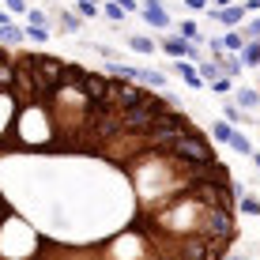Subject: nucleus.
I'll use <instances>...</instances> for the list:
<instances>
[{"mask_svg": "<svg viewBox=\"0 0 260 260\" xmlns=\"http://www.w3.org/2000/svg\"><path fill=\"white\" fill-rule=\"evenodd\" d=\"M49 19H46V12H38V8H34V12H30V23H26V26H46Z\"/></svg>", "mask_w": 260, "mask_h": 260, "instance_id": "5701e85b", "label": "nucleus"}, {"mask_svg": "<svg viewBox=\"0 0 260 260\" xmlns=\"http://www.w3.org/2000/svg\"><path fill=\"white\" fill-rule=\"evenodd\" d=\"M8 8H12V12H26V0H4Z\"/></svg>", "mask_w": 260, "mask_h": 260, "instance_id": "a878e982", "label": "nucleus"}, {"mask_svg": "<svg viewBox=\"0 0 260 260\" xmlns=\"http://www.w3.org/2000/svg\"><path fill=\"white\" fill-rule=\"evenodd\" d=\"M185 8H189V12H204V8H208V0H185Z\"/></svg>", "mask_w": 260, "mask_h": 260, "instance_id": "b1692460", "label": "nucleus"}, {"mask_svg": "<svg viewBox=\"0 0 260 260\" xmlns=\"http://www.w3.org/2000/svg\"><path fill=\"white\" fill-rule=\"evenodd\" d=\"M60 26H64V30H72V34H76L79 26H83V19H79V15H72V12H60Z\"/></svg>", "mask_w": 260, "mask_h": 260, "instance_id": "6ab92c4d", "label": "nucleus"}, {"mask_svg": "<svg viewBox=\"0 0 260 260\" xmlns=\"http://www.w3.org/2000/svg\"><path fill=\"white\" fill-rule=\"evenodd\" d=\"M128 49H136V53H143V57H155L158 42L151 38V34H128Z\"/></svg>", "mask_w": 260, "mask_h": 260, "instance_id": "0eeeda50", "label": "nucleus"}, {"mask_svg": "<svg viewBox=\"0 0 260 260\" xmlns=\"http://www.w3.org/2000/svg\"><path fill=\"white\" fill-rule=\"evenodd\" d=\"M222 121H230V124H245V110H238V106H222Z\"/></svg>", "mask_w": 260, "mask_h": 260, "instance_id": "f3484780", "label": "nucleus"}, {"mask_svg": "<svg viewBox=\"0 0 260 260\" xmlns=\"http://www.w3.org/2000/svg\"><path fill=\"white\" fill-rule=\"evenodd\" d=\"M117 4L124 8V12H140V4H136V0H117Z\"/></svg>", "mask_w": 260, "mask_h": 260, "instance_id": "bb28decb", "label": "nucleus"}, {"mask_svg": "<svg viewBox=\"0 0 260 260\" xmlns=\"http://www.w3.org/2000/svg\"><path fill=\"white\" fill-rule=\"evenodd\" d=\"M162 49H166L170 60H200L196 42H185V38H177V34H166V38H162Z\"/></svg>", "mask_w": 260, "mask_h": 260, "instance_id": "f03ea898", "label": "nucleus"}, {"mask_svg": "<svg viewBox=\"0 0 260 260\" xmlns=\"http://www.w3.org/2000/svg\"><path fill=\"white\" fill-rule=\"evenodd\" d=\"M234 132H238V128H234L230 121H215V124H211V140H215V143H226V147H230V140H234Z\"/></svg>", "mask_w": 260, "mask_h": 260, "instance_id": "6e6552de", "label": "nucleus"}, {"mask_svg": "<svg viewBox=\"0 0 260 260\" xmlns=\"http://www.w3.org/2000/svg\"><path fill=\"white\" fill-rule=\"evenodd\" d=\"M230 87H234V83H230V79H226V76H222V79H215V83H211V91H215V94H226V91H230Z\"/></svg>", "mask_w": 260, "mask_h": 260, "instance_id": "4be33fe9", "label": "nucleus"}, {"mask_svg": "<svg viewBox=\"0 0 260 260\" xmlns=\"http://www.w3.org/2000/svg\"><path fill=\"white\" fill-rule=\"evenodd\" d=\"M241 34H245V42H260V15H253V19L245 23V30H241Z\"/></svg>", "mask_w": 260, "mask_h": 260, "instance_id": "a211bd4d", "label": "nucleus"}, {"mask_svg": "<svg viewBox=\"0 0 260 260\" xmlns=\"http://www.w3.org/2000/svg\"><path fill=\"white\" fill-rule=\"evenodd\" d=\"M238 211L241 215H253V219H260V200H256V196H241V200H238Z\"/></svg>", "mask_w": 260, "mask_h": 260, "instance_id": "4468645a", "label": "nucleus"}, {"mask_svg": "<svg viewBox=\"0 0 260 260\" xmlns=\"http://www.w3.org/2000/svg\"><path fill=\"white\" fill-rule=\"evenodd\" d=\"M140 15H143V23H151L155 30H170V15H166V8H162V0H143V8H140Z\"/></svg>", "mask_w": 260, "mask_h": 260, "instance_id": "7ed1b4c3", "label": "nucleus"}, {"mask_svg": "<svg viewBox=\"0 0 260 260\" xmlns=\"http://www.w3.org/2000/svg\"><path fill=\"white\" fill-rule=\"evenodd\" d=\"M215 8H234V4H230V0H215Z\"/></svg>", "mask_w": 260, "mask_h": 260, "instance_id": "cd10ccee", "label": "nucleus"}, {"mask_svg": "<svg viewBox=\"0 0 260 260\" xmlns=\"http://www.w3.org/2000/svg\"><path fill=\"white\" fill-rule=\"evenodd\" d=\"M87 83V79H83ZM0 87V260H226L241 185L174 98L113 76Z\"/></svg>", "mask_w": 260, "mask_h": 260, "instance_id": "f257e3e1", "label": "nucleus"}, {"mask_svg": "<svg viewBox=\"0 0 260 260\" xmlns=\"http://www.w3.org/2000/svg\"><path fill=\"white\" fill-rule=\"evenodd\" d=\"M260 106V91L256 87H241L238 91V110H256Z\"/></svg>", "mask_w": 260, "mask_h": 260, "instance_id": "1a4fd4ad", "label": "nucleus"}, {"mask_svg": "<svg viewBox=\"0 0 260 260\" xmlns=\"http://www.w3.org/2000/svg\"><path fill=\"white\" fill-rule=\"evenodd\" d=\"M208 15L215 23H222V26H238L241 19H245V8H241V4H234V8H211Z\"/></svg>", "mask_w": 260, "mask_h": 260, "instance_id": "39448f33", "label": "nucleus"}, {"mask_svg": "<svg viewBox=\"0 0 260 260\" xmlns=\"http://www.w3.org/2000/svg\"><path fill=\"white\" fill-rule=\"evenodd\" d=\"M136 83L151 87V91H158V94L166 91V76H162V72H155V68H140L136 72Z\"/></svg>", "mask_w": 260, "mask_h": 260, "instance_id": "423d86ee", "label": "nucleus"}, {"mask_svg": "<svg viewBox=\"0 0 260 260\" xmlns=\"http://www.w3.org/2000/svg\"><path fill=\"white\" fill-rule=\"evenodd\" d=\"M226 260H249V256H241V253H230V256H226Z\"/></svg>", "mask_w": 260, "mask_h": 260, "instance_id": "c756f323", "label": "nucleus"}, {"mask_svg": "<svg viewBox=\"0 0 260 260\" xmlns=\"http://www.w3.org/2000/svg\"><path fill=\"white\" fill-rule=\"evenodd\" d=\"M253 162H256V166H260V151H253Z\"/></svg>", "mask_w": 260, "mask_h": 260, "instance_id": "7c9ffc66", "label": "nucleus"}, {"mask_svg": "<svg viewBox=\"0 0 260 260\" xmlns=\"http://www.w3.org/2000/svg\"><path fill=\"white\" fill-rule=\"evenodd\" d=\"M241 8H245L249 15H260V0H245V4H241Z\"/></svg>", "mask_w": 260, "mask_h": 260, "instance_id": "393cba45", "label": "nucleus"}, {"mask_svg": "<svg viewBox=\"0 0 260 260\" xmlns=\"http://www.w3.org/2000/svg\"><path fill=\"white\" fill-rule=\"evenodd\" d=\"M230 147H234L238 155H245V158H253V151H256V147H253V140H249L245 132H234V140H230Z\"/></svg>", "mask_w": 260, "mask_h": 260, "instance_id": "f8f14e48", "label": "nucleus"}, {"mask_svg": "<svg viewBox=\"0 0 260 260\" xmlns=\"http://www.w3.org/2000/svg\"><path fill=\"white\" fill-rule=\"evenodd\" d=\"M94 4H98V0H94Z\"/></svg>", "mask_w": 260, "mask_h": 260, "instance_id": "2f4dec72", "label": "nucleus"}, {"mask_svg": "<svg viewBox=\"0 0 260 260\" xmlns=\"http://www.w3.org/2000/svg\"><path fill=\"white\" fill-rule=\"evenodd\" d=\"M26 38H30L34 46H46L53 34H49V26H26Z\"/></svg>", "mask_w": 260, "mask_h": 260, "instance_id": "2eb2a0df", "label": "nucleus"}, {"mask_svg": "<svg viewBox=\"0 0 260 260\" xmlns=\"http://www.w3.org/2000/svg\"><path fill=\"white\" fill-rule=\"evenodd\" d=\"M222 49H226V53H241V49H245V34H241V30L222 34Z\"/></svg>", "mask_w": 260, "mask_h": 260, "instance_id": "9b49d317", "label": "nucleus"}, {"mask_svg": "<svg viewBox=\"0 0 260 260\" xmlns=\"http://www.w3.org/2000/svg\"><path fill=\"white\" fill-rule=\"evenodd\" d=\"M170 72H174L177 79H185L189 87H196V91L204 87V79H200V68H196L192 60H170Z\"/></svg>", "mask_w": 260, "mask_h": 260, "instance_id": "20e7f679", "label": "nucleus"}, {"mask_svg": "<svg viewBox=\"0 0 260 260\" xmlns=\"http://www.w3.org/2000/svg\"><path fill=\"white\" fill-rule=\"evenodd\" d=\"M102 12H106V15H110V19H113V23H121V19H124V8L117 4V0H110V4H106V8H102Z\"/></svg>", "mask_w": 260, "mask_h": 260, "instance_id": "aec40b11", "label": "nucleus"}, {"mask_svg": "<svg viewBox=\"0 0 260 260\" xmlns=\"http://www.w3.org/2000/svg\"><path fill=\"white\" fill-rule=\"evenodd\" d=\"M241 68H245V64H241V57H230V53L222 57V76H226V79H234Z\"/></svg>", "mask_w": 260, "mask_h": 260, "instance_id": "dca6fc26", "label": "nucleus"}, {"mask_svg": "<svg viewBox=\"0 0 260 260\" xmlns=\"http://www.w3.org/2000/svg\"><path fill=\"white\" fill-rule=\"evenodd\" d=\"M241 64H245V68L260 64V42H245V49H241Z\"/></svg>", "mask_w": 260, "mask_h": 260, "instance_id": "ddd939ff", "label": "nucleus"}, {"mask_svg": "<svg viewBox=\"0 0 260 260\" xmlns=\"http://www.w3.org/2000/svg\"><path fill=\"white\" fill-rule=\"evenodd\" d=\"M0 26H12V19H8V15H4V12H0Z\"/></svg>", "mask_w": 260, "mask_h": 260, "instance_id": "c85d7f7f", "label": "nucleus"}, {"mask_svg": "<svg viewBox=\"0 0 260 260\" xmlns=\"http://www.w3.org/2000/svg\"><path fill=\"white\" fill-rule=\"evenodd\" d=\"M79 15H83V19L98 15V4H94V0H79Z\"/></svg>", "mask_w": 260, "mask_h": 260, "instance_id": "412c9836", "label": "nucleus"}, {"mask_svg": "<svg viewBox=\"0 0 260 260\" xmlns=\"http://www.w3.org/2000/svg\"><path fill=\"white\" fill-rule=\"evenodd\" d=\"M177 38H185V42H200L204 34H200V26H196V19H181V23H177Z\"/></svg>", "mask_w": 260, "mask_h": 260, "instance_id": "9d476101", "label": "nucleus"}]
</instances>
